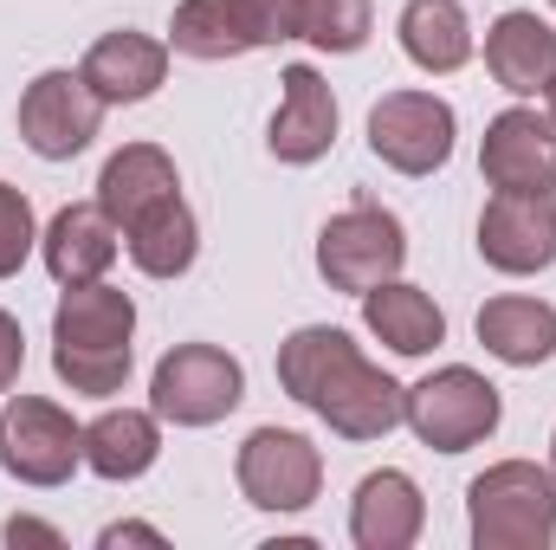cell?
<instances>
[{
    "label": "cell",
    "instance_id": "cell-1",
    "mask_svg": "<svg viewBox=\"0 0 556 550\" xmlns=\"http://www.w3.org/2000/svg\"><path fill=\"white\" fill-rule=\"evenodd\" d=\"M278 389L304 402L317 421H330V434L343 440H382L389 427H402V409H408V389H395L350 343V330H330V324H304L278 343Z\"/></svg>",
    "mask_w": 556,
    "mask_h": 550
},
{
    "label": "cell",
    "instance_id": "cell-2",
    "mask_svg": "<svg viewBox=\"0 0 556 550\" xmlns=\"http://www.w3.org/2000/svg\"><path fill=\"white\" fill-rule=\"evenodd\" d=\"M130 337H137V304L130 291L91 278L65 285L52 311V370L72 396H117L130 383Z\"/></svg>",
    "mask_w": 556,
    "mask_h": 550
},
{
    "label": "cell",
    "instance_id": "cell-3",
    "mask_svg": "<svg viewBox=\"0 0 556 550\" xmlns=\"http://www.w3.org/2000/svg\"><path fill=\"white\" fill-rule=\"evenodd\" d=\"M479 550H544L556 538V473L538 460H498L466 486Z\"/></svg>",
    "mask_w": 556,
    "mask_h": 550
},
{
    "label": "cell",
    "instance_id": "cell-4",
    "mask_svg": "<svg viewBox=\"0 0 556 550\" xmlns=\"http://www.w3.org/2000/svg\"><path fill=\"white\" fill-rule=\"evenodd\" d=\"M149 402L175 427H214L247 402V370L220 343H175L149 376Z\"/></svg>",
    "mask_w": 556,
    "mask_h": 550
},
{
    "label": "cell",
    "instance_id": "cell-5",
    "mask_svg": "<svg viewBox=\"0 0 556 550\" xmlns=\"http://www.w3.org/2000/svg\"><path fill=\"white\" fill-rule=\"evenodd\" d=\"M498 389L479 376V370H466V363H446V370H433L427 383L408 389V409L402 421L420 434V447H433V453H466V447H479L492 427H498Z\"/></svg>",
    "mask_w": 556,
    "mask_h": 550
},
{
    "label": "cell",
    "instance_id": "cell-6",
    "mask_svg": "<svg viewBox=\"0 0 556 550\" xmlns=\"http://www.w3.org/2000/svg\"><path fill=\"white\" fill-rule=\"evenodd\" d=\"M0 466L20 486H65L85 466V427L46 396H13L0 409Z\"/></svg>",
    "mask_w": 556,
    "mask_h": 550
},
{
    "label": "cell",
    "instance_id": "cell-7",
    "mask_svg": "<svg viewBox=\"0 0 556 550\" xmlns=\"http://www.w3.org/2000/svg\"><path fill=\"white\" fill-rule=\"evenodd\" d=\"M402 260H408V234H402V221L389 214V208H369V201H356V208H343L324 234H317V273L330 278V291H376L382 278L402 273Z\"/></svg>",
    "mask_w": 556,
    "mask_h": 550
},
{
    "label": "cell",
    "instance_id": "cell-8",
    "mask_svg": "<svg viewBox=\"0 0 556 550\" xmlns=\"http://www.w3.org/2000/svg\"><path fill=\"white\" fill-rule=\"evenodd\" d=\"M104 124V98L85 85V72H39L20 98V142L39 162H72L78 149H91Z\"/></svg>",
    "mask_w": 556,
    "mask_h": 550
},
{
    "label": "cell",
    "instance_id": "cell-9",
    "mask_svg": "<svg viewBox=\"0 0 556 550\" xmlns=\"http://www.w3.org/2000/svg\"><path fill=\"white\" fill-rule=\"evenodd\" d=\"M233 473H240L247 505H260V512H304L317 499V486H324V453L304 434H291V427H253L240 460H233Z\"/></svg>",
    "mask_w": 556,
    "mask_h": 550
},
{
    "label": "cell",
    "instance_id": "cell-10",
    "mask_svg": "<svg viewBox=\"0 0 556 550\" xmlns=\"http://www.w3.org/2000/svg\"><path fill=\"white\" fill-rule=\"evenodd\" d=\"M453 104L433 98V91H389L376 111H369V149L395 168V175H433L446 168L453 155Z\"/></svg>",
    "mask_w": 556,
    "mask_h": 550
},
{
    "label": "cell",
    "instance_id": "cell-11",
    "mask_svg": "<svg viewBox=\"0 0 556 550\" xmlns=\"http://www.w3.org/2000/svg\"><path fill=\"white\" fill-rule=\"evenodd\" d=\"M479 260L511 278L544 273L556 260V201L525 195V188H498L479 214Z\"/></svg>",
    "mask_w": 556,
    "mask_h": 550
},
{
    "label": "cell",
    "instance_id": "cell-12",
    "mask_svg": "<svg viewBox=\"0 0 556 550\" xmlns=\"http://www.w3.org/2000/svg\"><path fill=\"white\" fill-rule=\"evenodd\" d=\"M479 168L492 188H525V195H551L556 188V117L518 104L505 117L485 124V149Z\"/></svg>",
    "mask_w": 556,
    "mask_h": 550
},
{
    "label": "cell",
    "instance_id": "cell-13",
    "mask_svg": "<svg viewBox=\"0 0 556 550\" xmlns=\"http://www.w3.org/2000/svg\"><path fill=\"white\" fill-rule=\"evenodd\" d=\"M330 142H337V98H330V85L317 78V65H285V98H278V117H273V149L278 162H317V155H330Z\"/></svg>",
    "mask_w": 556,
    "mask_h": 550
},
{
    "label": "cell",
    "instance_id": "cell-14",
    "mask_svg": "<svg viewBox=\"0 0 556 550\" xmlns=\"http://www.w3.org/2000/svg\"><path fill=\"white\" fill-rule=\"evenodd\" d=\"M117 240H124V227H117L98 201H72V208L52 214L39 253H46V273L59 278V285H91V278L111 273Z\"/></svg>",
    "mask_w": 556,
    "mask_h": 550
},
{
    "label": "cell",
    "instance_id": "cell-15",
    "mask_svg": "<svg viewBox=\"0 0 556 550\" xmlns=\"http://www.w3.org/2000/svg\"><path fill=\"white\" fill-rule=\"evenodd\" d=\"M420 525H427V499L395 466L369 473L356 486V499H350V538L363 550H408L420 538Z\"/></svg>",
    "mask_w": 556,
    "mask_h": 550
},
{
    "label": "cell",
    "instance_id": "cell-16",
    "mask_svg": "<svg viewBox=\"0 0 556 550\" xmlns=\"http://www.w3.org/2000/svg\"><path fill=\"white\" fill-rule=\"evenodd\" d=\"M85 85L104 98V104H142L162 91L168 78V46L149 39V33H104L91 52H85Z\"/></svg>",
    "mask_w": 556,
    "mask_h": 550
},
{
    "label": "cell",
    "instance_id": "cell-17",
    "mask_svg": "<svg viewBox=\"0 0 556 550\" xmlns=\"http://www.w3.org/2000/svg\"><path fill=\"white\" fill-rule=\"evenodd\" d=\"M485 72L511 91V98H538L556 78V33L538 13H498L485 33Z\"/></svg>",
    "mask_w": 556,
    "mask_h": 550
},
{
    "label": "cell",
    "instance_id": "cell-18",
    "mask_svg": "<svg viewBox=\"0 0 556 550\" xmlns=\"http://www.w3.org/2000/svg\"><path fill=\"white\" fill-rule=\"evenodd\" d=\"M168 195H181V175H175L168 149H155V142H124V149L104 162V175H98V208H104L117 227L142 221V214H149L155 201H168Z\"/></svg>",
    "mask_w": 556,
    "mask_h": 550
},
{
    "label": "cell",
    "instance_id": "cell-19",
    "mask_svg": "<svg viewBox=\"0 0 556 550\" xmlns=\"http://www.w3.org/2000/svg\"><path fill=\"white\" fill-rule=\"evenodd\" d=\"M363 324L395 350V357H427L446 343V311L402 278H382L376 291H363Z\"/></svg>",
    "mask_w": 556,
    "mask_h": 550
},
{
    "label": "cell",
    "instance_id": "cell-20",
    "mask_svg": "<svg viewBox=\"0 0 556 550\" xmlns=\"http://www.w3.org/2000/svg\"><path fill=\"white\" fill-rule=\"evenodd\" d=\"M479 343L511 363V370H538L556 357V304L544 298H485L479 304Z\"/></svg>",
    "mask_w": 556,
    "mask_h": 550
},
{
    "label": "cell",
    "instance_id": "cell-21",
    "mask_svg": "<svg viewBox=\"0 0 556 550\" xmlns=\"http://www.w3.org/2000/svg\"><path fill=\"white\" fill-rule=\"evenodd\" d=\"M162 453V427L142 409H111L85 427V466L98 479H142Z\"/></svg>",
    "mask_w": 556,
    "mask_h": 550
},
{
    "label": "cell",
    "instance_id": "cell-22",
    "mask_svg": "<svg viewBox=\"0 0 556 550\" xmlns=\"http://www.w3.org/2000/svg\"><path fill=\"white\" fill-rule=\"evenodd\" d=\"M402 52L415 59L420 72L446 78L472 59V20L459 0H408L402 7Z\"/></svg>",
    "mask_w": 556,
    "mask_h": 550
},
{
    "label": "cell",
    "instance_id": "cell-23",
    "mask_svg": "<svg viewBox=\"0 0 556 550\" xmlns=\"http://www.w3.org/2000/svg\"><path fill=\"white\" fill-rule=\"evenodd\" d=\"M168 46L188 52V59H240V52L260 46V26H253L247 0H181L175 26H168Z\"/></svg>",
    "mask_w": 556,
    "mask_h": 550
},
{
    "label": "cell",
    "instance_id": "cell-24",
    "mask_svg": "<svg viewBox=\"0 0 556 550\" xmlns=\"http://www.w3.org/2000/svg\"><path fill=\"white\" fill-rule=\"evenodd\" d=\"M124 247H130V260H137L149 278H181L188 266H194V253H201V234H194L188 201H181V195L155 201L142 221L124 227Z\"/></svg>",
    "mask_w": 556,
    "mask_h": 550
},
{
    "label": "cell",
    "instance_id": "cell-25",
    "mask_svg": "<svg viewBox=\"0 0 556 550\" xmlns=\"http://www.w3.org/2000/svg\"><path fill=\"white\" fill-rule=\"evenodd\" d=\"M369 26H376V7L369 0H304L298 39H311L324 52H363L369 46Z\"/></svg>",
    "mask_w": 556,
    "mask_h": 550
},
{
    "label": "cell",
    "instance_id": "cell-26",
    "mask_svg": "<svg viewBox=\"0 0 556 550\" xmlns=\"http://www.w3.org/2000/svg\"><path fill=\"white\" fill-rule=\"evenodd\" d=\"M33 240H39V234H33V208H26V195L0 182V278H13L20 266H26Z\"/></svg>",
    "mask_w": 556,
    "mask_h": 550
},
{
    "label": "cell",
    "instance_id": "cell-27",
    "mask_svg": "<svg viewBox=\"0 0 556 550\" xmlns=\"http://www.w3.org/2000/svg\"><path fill=\"white\" fill-rule=\"evenodd\" d=\"M247 13L260 26V46L298 39V26H304V0H247Z\"/></svg>",
    "mask_w": 556,
    "mask_h": 550
},
{
    "label": "cell",
    "instance_id": "cell-28",
    "mask_svg": "<svg viewBox=\"0 0 556 550\" xmlns=\"http://www.w3.org/2000/svg\"><path fill=\"white\" fill-rule=\"evenodd\" d=\"M20 370H26V337H20V317L0 311V396L20 383Z\"/></svg>",
    "mask_w": 556,
    "mask_h": 550
},
{
    "label": "cell",
    "instance_id": "cell-29",
    "mask_svg": "<svg viewBox=\"0 0 556 550\" xmlns=\"http://www.w3.org/2000/svg\"><path fill=\"white\" fill-rule=\"evenodd\" d=\"M7 545L20 550V545H39V550H59L65 538L52 532V525H39V518H7Z\"/></svg>",
    "mask_w": 556,
    "mask_h": 550
},
{
    "label": "cell",
    "instance_id": "cell-30",
    "mask_svg": "<svg viewBox=\"0 0 556 550\" xmlns=\"http://www.w3.org/2000/svg\"><path fill=\"white\" fill-rule=\"evenodd\" d=\"M117 545H162V532L155 525H111L104 532V550H117Z\"/></svg>",
    "mask_w": 556,
    "mask_h": 550
},
{
    "label": "cell",
    "instance_id": "cell-31",
    "mask_svg": "<svg viewBox=\"0 0 556 550\" xmlns=\"http://www.w3.org/2000/svg\"><path fill=\"white\" fill-rule=\"evenodd\" d=\"M544 98H551V117H556V78H551V85H544Z\"/></svg>",
    "mask_w": 556,
    "mask_h": 550
},
{
    "label": "cell",
    "instance_id": "cell-32",
    "mask_svg": "<svg viewBox=\"0 0 556 550\" xmlns=\"http://www.w3.org/2000/svg\"><path fill=\"white\" fill-rule=\"evenodd\" d=\"M551 473H556V440H551Z\"/></svg>",
    "mask_w": 556,
    "mask_h": 550
},
{
    "label": "cell",
    "instance_id": "cell-33",
    "mask_svg": "<svg viewBox=\"0 0 556 550\" xmlns=\"http://www.w3.org/2000/svg\"><path fill=\"white\" fill-rule=\"evenodd\" d=\"M551 7H556V0H551Z\"/></svg>",
    "mask_w": 556,
    "mask_h": 550
}]
</instances>
